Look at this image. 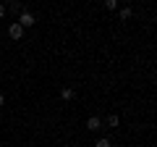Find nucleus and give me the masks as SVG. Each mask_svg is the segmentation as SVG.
Segmentation results:
<instances>
[{
  "label": "nucleus",
  "instance_id": "nucleus-6",
  "mask_svg": "<svg viewBox=\"0 0 157 147\" xmlns=\"http://www.w3.org/2000/svg\"><path fill=\"white\" fill-rule=\"evenodd\" d=\"M131 16H134V11H131L128 6H123V8H121V21H128Z\"/></svg>",
  "mask_w": 157,
  "mask_h": 147
},
{
  "label": "nucleus",
  "instance_id": "nucleus-1",
  "mask_svg": "<svg viewBox=\"0 0 157 147\" xmlns=\"http://www.w3.org/2000/svg\"><path fill=\"white\" fill-rule=\"evenodd\" d=\"M34 24H37V18H34V13L24 8V11H21V16H18V26H21V29H26V26H34Z\"/></svg>",
  "mask_w": 157,
  "mask_h": 147
},
{
  "label": "nucleus",
  "instance_id": "nucleus-4",
  "mask_svg": "<svg viewBox=\"0 0 157 147\" xmlns=\"http://www.w3.org/2000/svg\"><path fill=\"white\" fill-rule=\"evenodd\" d=\"M102 126H105V129H118V126H121V116H118V113H110L105 121H102Z\"/></svg>",
  "mask_w": 157,
  "mask_h": 147
},
{
  "label": "nucleus",
  "instance_id": "nucleus-2",
  "mask_svg": "<svg viewBox=\"0 0 157 147\" xmlns=\"http://www.w3.org/2000/svg\"><path fill=\"white\" fill-rule=\"evenodd\" d=\"M8 37H11L13 42H21V40H24V29L18 26V21H13V24H8Z\"/></svg>",
  "mask_w": 157,
  "mask_h": 147
},
{
  "label": "nucleus",
  "instance_id": "nucleus-5",
  "mask_svg": "<svg viewBox=\"0 0 157 147\" xmlns=\"http://www.w3.org/2000/svg\"><path fill=\"white\" fill-rule=\"evenodd\" d=\"M73 97H76V89H73V87H63L60 89V100L63 102H71Z\"/></svg>",
  "mask_w": 157,
  "mask_h": 147
},
{
  "label": "nucleus",
  "instance_id": "nucleus-3",
  "mask_svg": "<svg viewBox=\"0 0 157 147\" xmlns=\"http://www.w3.org/2000/svg\"><path fill=\"white\" fill-rule=\"evenodd\" d=\"M84 129H86V131H100V129H105V126H102V118H100V116H89L86 124H84Z\"/></svg>",
  "mask_w": 157,
  "mask_h": 147
},
{
  "label": "nucleus",
  "instance_id": "nucleus-7",
  "mask_svg": "<svg viewBox=\"0 0 157 147\" xmlns=\"http://www.w3.org/2000/svg\"><path fill=\"white\" fill-rule=\"evenodd\" d=\"M94 147H113V142L107 139V137H100V139L94 142Z\"/></svg>",
  "mask_w": 157,
  "mask_h": 147
},
{
  "label": "nucleus",
  "instance_id": "nucleus-10",
  "mask_svg": "<svg viewBox=\"0 0 157 147\" xmlns=\"http://www.w3.org/2000/svg\"><path fill=\"white\" fill-rule=\"evenodd\" d=\"M3 105H6V97H3V95H0V108H3Z\"/></svg>",
  "mask_w": 157,
  "mask_h": 147
},
{
  "label": "nucleus",
  "instance_id": "nucleus-9",
  "mask_svg": "<svg viewBox=\"0 0 157 147\" xmlns=\"http://www.w3.org/2000/svg\"><path fill=\"white\" fill-rule=\"evenodd\" d=\"M3 16H6V6H0V18H3Z\"/></svg>",
  "mask_w": 157,
  "mask_h": 147
},
{
  "label": "nucleus",
  "instance_id": "nucleus-8",
  "mask_svg": "<svg viewBox=\"0 0 157 147\" xmlns=\"http://www.w3.org/2000/svg\"><path fill=\"white\" fill-rule=\"evenodd\" d=\"M105 8H107V11H115V8H118V0H105Z\"/></svg>",
  "mask_w": 157,
  "mask_h": 147
}]
</instances>
